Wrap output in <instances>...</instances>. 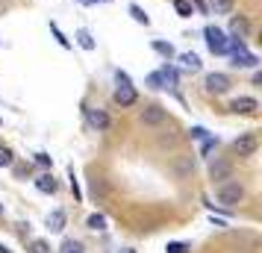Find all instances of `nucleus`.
Here are the masks:
<instances>
[{
    "label": "nucleus",
    "mask_w": 262,
    "mask_h": 253,
    "mask_svg": "<svg viewBox=\"0 0 262 253\" xmlns=\"http://www.w3.org/2000/svg\"><path fill=\"white\" fill-rule=\"evenodd\" d=\"M203 41H206L209 53H215V56H224V53H227V41H230V36H227L224 30H221V27L206 24V30H203Z\"/></svg>",
    "instance_id": "1"
},
{
    "label": "nucleus",
    "mask_w": 262,
    "mask_h": 253,
    "mask_svg": "<svg viewBox=\"0 0 262 253\" xmlns=\"http://www.w3.org/2000/svg\"><path fill=\"white\" fill-rule=\"evenodd\" d=\"M215 194H218V203H224L227 209L245 200V189H242L238 182H221V186H218V192H215Z\"/></svg>",
    "instance_id": "2"
},
{
    "label": "nucleus",
    "mask_w": 262,
    "mask_h": 253,
    "mask_svg": "<svg viewBox=\"0 0 262 253\" xmlns=\"http://www.w3.org/2000/svg\"><path fill=\"white\" fill-rule=\"evenodd\" d=\"M112 100H115V103H118L121 109L136 106V103H139V91L133 88V83H130V80H121V83H118V88H115V95H112Z\"/></svg>",
    "instance_id": "3"
},
{
    "label": "nucleus",
    "mask_w": 262,
    "mask_h": 253,
    "mask_svg": "<svg viewBox=\"0 0 262 253\" xmlns=\"http://www.w3.org/2000/svg\"><path fill=\"white\" fill-rule=\"evenodd\" d=\"M230 77L221 71H212V74H206V80H203V88H206V95H227L230 91Z\"/></svg>",
    "instance_id": "4"
},
{
    "label": "nucleus",
    "mask_w": 262,
    "mask_h": 253,
    "mask_svg": "<svg viewBox=\"0 0 262 253\" xmlns=\"http://www.w3.org/2000/svg\"><path fill=\"white\" fill-rule=\"evenodd\" d=\"M227 109H230L233 115H256V112H259V100L250 97V95H242V97H236V100H230Z\"/></svg>",
    "instance_id": "5"
},
{
    "label": "nucleus",
    "mask_w": 262,
    "mask_h": 253,
    "mask_svg": "<svg viewBox=\"0 0 262 253\" xmlns=\"http://www.w3.org/2000/svg\"><path fill=\"white\" fill-rule=\"evenodd\" d=\"M233 150H236L238 156L248 159V156H253V153L259 150V139H256L253 133H242L236 142H233Z\"/></svg>",
    "instance_id": "6"
},
{
    "label": "nucleus",
    "mask_w": 262,
    "mask_h": 253,
    "mask_svg": "<svg viewBox=\"0 0 262 253\" xmlns=\"http://www.w3.org/2000/svg\"><path fill=\"white\" fill-rule=\"evenodd\" d=\"M85 121H89V127L97 130V133H106L109 127H112V118H109L103 109H85Z\"/></svg>",
    "instance_id": "7"
},
{
    "label": "nucleus",
    "mask_w": 262,
    "mask_h": 253,
    "mask_svg": "<svg viewBox=\"0 0 262 253\" xmlns=\"http://www.w3.org/2000/svg\"><path fill=\"white\" fill-rule=\"evenodd\" d=\"M230 65H233V68H256V65H259V56L250 53L248 48L245 50H233V53H230Z\"/></svg>",
    "instance_id": "8"
},
{
    "label": "nucleus",
    "mask_w": 262,
    "mask_h": 253,
    "mask_svg": "<svg viewBox=\"0 0 262 253\" xmlns=\"http://www.w3.org/2000/svg\"><path fill=\"white\" fill-rule=\"evenodd\" d=\"M165 121H168V112L162 106L150 103V106L142 109V124H147V127H159V124H165Z\"/></svg>",
    "instance_id": "9"
},
{
    "label": "nucleus",
    "mask_w": 262,
    "mask_h": 253,
    "mask_svg": "<svg viewBox=\"0 0 262 253\" xmlns=\"http://www.w3.org/2000/svg\"><path fill=\"white\" fill-rule=\"evenodd\" d=\"M250 33V21L245 15H230V36L233 38H245Z\"/></svg>",
    "instance_id": "10"
},
{
    "label": "nucleus",
    "mask_w": 262,
    "mask_h": 253,
    "mask_svg": "<svg viewBox=\"0 0 262 253\" xmlns=\"http://www.w3.org/2000/svg\"><path fill=\"white\" fill-rule=\"evenodd\" d=\"M159 77H162V88H177L180 74H177L174 65H162V68H159Z\"/></svg>",
    "instance_id": "11"
},
{
    "label": "nucleus",
    "mask_w": 262,
    "mask_h": 253,
    "mask_svg": "<svg viewBox=\"0 0 262 253\" xmlns=\"http://www.w3.org/2000/svg\"><path fill=\"white\" fill-rule=\"evenodd\" d=\"M36 189L41 194H56L59 192V182L53 180V174H41V177H36Z\"/></svg>",
    "instance_id": "12"
},
{
    "label": "nucleus",
    "mask_w": 262,
    "mask_h": 253,
    "mask_svg": "<svg viewBox=\"0 0 262 253\" xmlns=\"http://www.w3.org/2000/svg\"><path fill=\"white\" fill-rule=\"evenodd\" d=\"M74 41H77V44H80V48H83V50H89V53H92V50L97 48L95 36H92V33H89V30H85V27H80V30H77V33H74Z\"/></svg>",
    "instance_id": "13"
},
{
    "label": "nucleus",
    "mask_w": 262,
    "mask_h": 253,
    "mask_svg": "<svg viewBox=\"0 0 262 253\" xmlns=\"http://www.w3.org/2000/svg\"><path fill=\"white\" fill-rule=\"evenodd\" d=\"M150 48L156 50V53H159V56H162V59H174V56H177V50H174V44H171V41H162V38H154V41H150Z\"/></svg>",
    "instance_id": "14"
},
{
    "label": "nucleus",
    "mask_w": 262,
    "mask_h": 253,
    "mask_svg": "<svg viewBox=\"0 0 262 253\" xmlns=\"http://www.w3.org/2000/svg\"><path fill=\"white\" fill-rule=\"evenodd\" d=\"M174 59H180V65H183V68H186V71H201V56H198V53H180V56H174Z\"/></svg>",
    "instance_id": "15"
},
{
    "label": "nucleus",
    "mask_w": 262,
    "mask_h": 253,
    "mask_svg": "<svg viewBox=\"0 0 262 253\" xmlns=\"http://www.w3.org/2000/svg\"><path fill=\"white\" fill-rule=\"evenodd\" d=\"M209 177H212V180H227V177H230V165L221 162V159H215L212 165H209Z\"/></svg>",
    "instance_id": "16"
},
{
    "label": "nucleus",
    "mask_w": 262,
    "mask_h": 253,
    "mask_svg": "<svg viewBox=\"0 0 262 253\" xmlns=\"http://www.w3.org/2000/svg\"><path fill=\"white\" fill-rule=\"evenodd\" d=\"M48 227L53 229V233H62V229H65V212H62V209H53L48 215Z\"/></svg>",
    "instance_id": "17"
},
{
    "label": "nucleus",
    "mask_w": 262,
    "mask_h": 253,
    "mask_svg": "<svg viewBox=\"0 0 262 253\" xmlns=\"http://www.w3.org/2000/svg\"><path fill=\"white\" fill-rule=\"evenodd\" d=\"M130 15H133V21L136 24H142V27H150V18H147V12H144L139 3H130Z\"/></svg>",
    "instance_id": "18"
},
{
    "label": "nucleus",
    "mask_w": 262,
    "mask_h": 253,
    "mask_svg": "<svg viewBox=\"0 0 262 253\" xmlns=\"http://www.w3.org/2000/svg\"><path fill=\"white\" fill-rule=\"evenodd\" d=\"M50 33H53V38L59 41V48L71 50V38H68V36H65V33H62V30H59V24H56V21H50Z\"/></svg>",
    "instance_id": "19"
},
{
    "label": "nucleus",
    "mask_w": 262,
    "mask_h": 253,
    "mask_svg": "<svg viewBox=\"0 0 262 253\" xmlns=\"http://www.w3.org/2000/svg\"><path fill=\"white\" fill-rule=\"evenodd\" d=\"M174 12L180 18H191L194 15V6H191V0H174Z\"/></svg>",
    "instance_id": "20"
},
{
    "label": "nucleus",
    "mask_w": 262,
    "mask_h": 253,
    "mask_svg": "<svg viewBox=\"0 0 262 253\" xmlns=\"http://www.w3.org/2000/svg\"><path fill=\"white\" fill-rule=\"evenodd\" d=\"M215 147H218V135H206V139H201V156H209Z\"/></svg>",
    "instance_id": "21"
},
{
    "label": "nucleus",
    "mask_w": 262,
    "mask_h": 253,
    "mask_svg": "<svg viewBox=\"0 0 262 253\" xmlns=\"http://www.w3.org/2000/svg\"><path fill=\"white\" fill-rule=\"evenodd\" d=\"M85 227H89V229H95V233H97V229H106V218L100 215V212H95V215H89Z\"/></svg>",
    "instance_id": "22"
},
{
    "label": "nucleus",
    "mask_w": 262,
    "mask_h": 253,
    "mask_svg": "<svg viewBox=\"0 0 262 253\" xmlns=\"http://www.w3.org/2000/svg\"><path fill=\"white\" fill-rule=\"evenodd\" d=\"M59 253H83V241H74V239L62 241V250Z\"/></svg>",
    "instance_id": "23"
},
{
    "label": "nucleus",
    "mask_w": 262,
    "mask_h": 253,
    "mask_svg": "<svg viewBox=\"0 0 262 253\" xmlns=\"http://www.w3.org/2000/svg\"><path fill=\"white\" fill-rule=\"evenodd\" d=\"M12 162H15V153L9 147H0V168H9Z\"/></svg>",
    "instance_id": "24"
},
{
    "label": "nucleus",
    "mask_w": 262,
    "mask_h": 253,
    "mask_svg": "<svg viewBox=\"0 0 262 253\" xmlns=\"http://www.w3.org/2000/svg\"><path fill=\"white\" fill-rule=\"evenodd\" d=\"M215 12L218 15H233V0H215Z\"/></svg>",
    "instance_id": "25"
},
{
    "label": "nucleus",
    "mask_w": 262,
    "mask_h": 253,
    "mask_svg": "<svg viewBox=\"0 0 262 253\" xmlns=\"http://www.w3.org/2000/svg\"><path fill=\"white\" fill-rule=\"evenodd\" d=\"M144 83H147V88H154V91H159V88H162V77H159V71L147 74V80H144Z\"/></svg>",
    "instance_id": "26"
},
{
    "label": "nucleus",
    "mask_w": 262,
    "mask_h": 253,
    "mask_svg": "<svg viewBox=\"0 0 262 253\" xmlns=\"http://www.w3.org/2000/svg\"><path fill=\"white\" fill-rule=\"evenodd\" d=\"M168 253H189V244L186 241H168Z\"/></svg>",
    "instance_id": "27"
},
{
    "label": "nucleus",
    "mask_w": 262,
    "mask_h": 253,
    "mask_svg": "<svg viewBox=\"0 0 262 253\" xmlns=\"http://www.w3.org/2000/svg\"><path fill=\"white\" fill-rule=\"evenodd\" d=\"M30 253H50V247H48V241H41V239H36L33 244H30Z\"/></svg>",
    "instance_id": "28"
},
{
    "label": "nucleus",
    "mask_w": 262,
    "mask_h": 253,
    "mask_svg": "<svg viewBox=\"0 0 262 253\" xmlns=\"http://www.w3.org/2000/svg\"><path fill=\"white\" fill-rule=\"evenodd\" d=\"M206 135H209V130H203V127H191V130H189V139H198V142L206 139Z\"/></svg>",
    "instance_id": "29"
},
{
    "label": "nucleus",
    "mask_w": 262,
    "mask_h": 253,
    "mask_svg": "<svg viewBox=\"0 0 262 253\" xmlns=\"http://www.w3.org/2000/svg\"><path fill=\"white\" fill-rule=\"evenodd\" d=\"M36 165H41V168H50V165H53V159H50L48 153H36Z\"/></svg>",
    "instance_id": "30"
},
{
    "label": "nucleus",
    "mask_w": 262,
    "mask_h": 253,
    "mask_svg": "<svg viewBox=\"0 0 262 253\" xmlns=\"http://www.w3.org/2000/svg\"><path fill=\"white\" fill-rule=\"evenodd\" d=\"M77 3H83V6H95V3H109V0H77Z\"/></svg>",
    "instance_id": "31"
},
{
    "label": "nucleus",
    "mask_w": 262,
    "mask_h": 253,
    "mask_svg": "<svg viewBox=\"0 0 262 253\" xmlns=\"http://www.w3.org/2000/svg\"><path fill=\"white\" fill-rule=\"evenodd\" d=\"M0 253H12V250H9V247H6V244H0Z\"/></svg>",
    "instance_id": "32"
},
{
    "label": "nucleus",
    "mask_w": 262,
    "mask_h": 253,
    "mask_svg": "<svg viewBox=\"0 0 262 253\" xmlns=\"http://www.w3.org/2000/svg\"><path fill=\"white\" fill-rule=\"evenodd\" d=\"M118 253H136V250H133V247H124V250H118Z\"/></svg>",
    "instance_id": "33"
},
{
    "label": "nucleus",
    "mask_w": 262,
    "mask_h": 253,
    "mask_svg": "<svg viewBox=\"0 0 262 253\" xmlns=\"http://www.w3.org/2000/svg\"><path fill=\"white\" fill-rule=\"evenodd\" d=\"M0 218H3V203H0Z\"/></svg>",
    "instance_id": "34"
}]
</instances>
